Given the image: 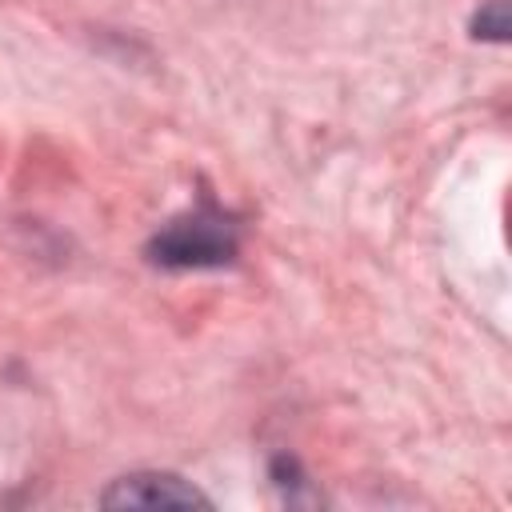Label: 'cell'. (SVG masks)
Returning a JSON list of instances; mask_svg holds the SVG:
<instances>
[{
	"label": "cell",
	"mask_w": 512,
	"mask_h": 512,
	"mask_svg": "<svg viewBox=\"0 0 512 512\" xmlns=\"http://www.w3.org/2000/svg\"><path fill=\"white\" fill-rule=\"evenodd\" d=\"M240 232L232 216H224L216 204H200L192 212L172 216L152 240H148V260L160 268H220L236 256Z\"/></svg>",
	"instance_id": "obj_1"
},
{
	"label": "cell",
	"mask_w": 512,
	"mask_h": 512,
	"mask_svg": "<svg viewBox=\"0 0 512 512\" xmlns=\"http://www.w3.org/2000/svg\"><path fill=\"white\" fill-rule=\"evenodd\" d=\"M104 508H212V500L176 472H128L100 496Z\"/></svg>",
	"instance_id": "obj_2"
},
{
	"label": "cell",
	"mask_w": 512,
	"mask_h": 512,
	"mask_svg": "<svg viewBox=\"0 0 512 512\" xmlns=\"http://www.w3.org/2000/svg\"><path fill=\"white\" fill-rule=\"evenodd\" d=\"M472 36H484V40L504 44L508 40V0H488L472 16Z\"/></svg>",
	"instance_id": "obj_3"
}]
</instances>
